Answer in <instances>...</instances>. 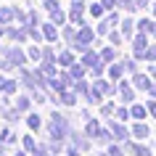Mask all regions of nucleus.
Masks as SVG:
<instances>
[{"label":"nucleus","mask_w":156,"mask_h":156,"mask_svg":"<svg viewBox=\"0 0 156 156\" xmlns=\"http://www.w3.org/2000/svg\"><path fill=\"white\" fill-rule=\"evenodd\" d=\"M72 77H74V80H80V77H82V69H80V66H74V69H72Z\"/></svg>","instance_id":"aec40b11"},{"label":"nucleus","mask_w":156,"mask_h":156,"mask_svg":"<svg viewBox=\"0 0 156 156\" xmlns=\"http://www.w3.org/2000/svg\"><path fill=\"white\" fill-rule=\"evenodd\" d=\"M3 32H5V29H3V24H0V34H3Z\"/></svg>","instance_id":"b1692460"},{"label":"nucleus","mask_w":156,"mask_h":156,"mask_svg":"<svg viewBox=\"0 0 156 156\" xmlns=\"http://www.w3.org/2000/svg\"><path fill=\"white\" fill-rule=\"evenodd\" d=\"M61 101H64V103H74V95H72V93H64V95H61Z\"/></svg>","instance_id":"a211bd4d"},{"label":"nucleus","mask_w":156,"mask_h":156,"mask_svg":"<svg viewBox=\"0 0 156 156\" xmlns=\"http://www.w3.org/2000/svg\"><path fill=\"white\" fill-rule=\"evenodd\" d=\"M0 53H3V48H0Z\"/></svg>","instance_id":"a878e982"},{"label":"nucleus","mask_w":156,"mask_h":156,"mask_svg":"<svg viewBox=\"0 0 156 156\" xmlns=\"http://www.w3.org/2000/svg\"><path fill=\"white\" fill-rule=\"evenodd\" d=\"M98 124H95V122H90V124H87V135H98Z\"/></svg>","instance_id":"f8f14e48"},{"label":"nucleus","mask_w":156,"mask_h":156,"mask_svg":"<svg viewBox=\"0 0 156 156\" xmlns=\"http://www.w3.org/2000/svg\"><path fill=\"white\" fill-rule=\"evenodd\" d=\"M42 34H45L48 40H56V27H53V24H45V27H42Z\"/></svg>","instance_id":"20e7f679"},{"label":"nucleus","mask_w":156,"mask_h":156,"mask_svg":"<svg viewBox=\"0 0 156 156\" xmlns=\"http://www.w3.org/2000/svg\"><path fill=\"white\" fill-rule=\"evenodd\" d=\"M90 11H93V16H101V13H103V5H98V3H95Z\"/></svg>","instance_id":"dca6fc26"},{"label":"nucleus","mask_w":156,"mask_h":156,"mask_svg":"<svg viewBox=\"0 0 156 156\" xmlns=\"http://www.w3.org/2000/svg\"><path fill=\"white\" fill-rule=\"evenodd\" d=\"M132 114H135V116H138V119H140V116L146 114V108H143V106H135V108H132Z\"/></svg>","instance_id":"f3484780"},{"label":"nucleus","mask_w":156,"mask_h":156,"mask_svg":"<svg viewBox=\"0 0 156 156\" xmlns=\"http://www.w3.org/2000/svg\"><path fill=\"white\" fill-rule=\"evenodd\" d=\"M130 24H132V21H124V24H122V32L124 34H132V27Z\"/></svg>","instance_id":"6ab92c4d"},{"label":"nucleus","mask_w":156,"mask_h":156,"mask_svg":"<svg viewBox=\"0 0 156 156\" xmlns=\"http://www.w3.org/2000/svg\"><path fill=\"white\" fill-rule=\"evenodd\" d=\"M114 135H116V138H127V130L119 127V124H114Z\"/></svg>","instance_id":"6e6552de"},{"label":"nucleus","mask_w":156,"mask_h":156,"mask_svg":"<svg viewBox=\"0 0 156 156\" xmlns=\"http://www.w3.org/2000/svg\"><path fill=\"white\" fill-rule=\"evenodd\" d=\"M61 64H72V53H61Z\"/></svg>","instance_id":"412c9836"},{"label":"nucleus","mask_w":156,"mask_h":156,"mask_svg":"<svg viewBox=\"0 0 156 156\" xmlns=\"http://www.w3.org/2000/svg\"><path fill=\"white\" fill-rule=\"evenodd\" d=\"M72 8H74V11H82V8H85V0H74Z\"/></svg>","instance_id":"2eb2a0df"},{"label":"nucleus","mask_w":156,"mask_h":156,"mask_svg":"<svg viewBox=\"0 0 156 156\" xmlns=\"http://www.w3.org/2000/svg\"><path fill=\"white\" fill-rule=\"evenodd\" d=\"M101 58H103V61H111V58H114V50H111V48H106L103 53H101Z\"/></svg>","instance_id":"9d476101"},{"label":"nucleus","mask_w":156,"mask_h":156,"mask_svg":"<svg viewBox=\"0 0 156 156\" xmlns=\"http://www.w3.org/2000/svg\"><path fill=\"white\" fill-rule=\"evenodd\" d=\"M122 98L124 101H132V90L127 87V85H122Z\"/></svg>","instance_id":"1a4fd4ad"},{"label":"nucleus","mask_w":156,"mask_h":156,"mask_svg":"<svg viewBox=\"0 0 156 156\" xmlns=\"http://www.w3.org/2000/svg\"><path fill=\"white\" fill-rule=\"evenodd\" d=\"M16 16L11 8H0V24H11V19Z\"/></svg>","instance_id":"f03ea898"},{"label":"nucleus","mask_w":156,"mask_h":156,"mask_svg":"<svg viewBox=\"0 0 156 156\" xmlns=\"http://www.w3.org/2000/svg\"><path fill=\"white\" fill-rule=\"evenodd\" d=\"M16 87H19V85L13 82V80H5V82L0 85V90H3V93H16Z\"/></svg>","instance_id":"7ed1b4c3"},{"label":"nucleus","mask_w":156,"mask_h":156,"mask_svg":"<svg viewBox=\"0 0 156 156\" xmlns=\"http://www.w3.org/2000/svg\"><path fill=\"white\" fill-rule=\"evenodd\" d=\"M122 74V66H111V77H119Z\"/></svg>","instance_id":"4be33fe9"},{"label":"nucleus","mask_w":156,"mask_h":156,"mask_svg":"<svg viewBox=\"0 0 156 156\" xmlns=\"http://www.w3.org/2000/svg\"><path fill=\"white\" fill-rule=\"evenodd\" d=\"M24 148H27V151H37V148H34V140H32V138H24Z\"/></svg>","instance_id":"ddd939ff"},{"label":"nucleus","mask_w":156,"mask_h":156,"mask_svg":"<svg viewBox=\"0 0 156 156\" xmlns=\"http://www.w3.org/2000/svg\"><path fill=\"white\" fill-rule=\"evenodd\" d=\"M103 8H114V0H103Z\"/></svg>","instance_id":"5701e85b"},{"label":"nucleus","mask_w":156,"mask_h":156,"mask_svg":"<svg viewBox=\"0 0 156 156\" xmlns=\"http://www.w3.org/2000/svg\"><path fill=\"white\" fill-rule=\"evenodd\" d=\"M135 85H138L140 90H146V87H148V80H146V77H135Z\"/></svg>","instance_id":"0eeeda50"},{"label":"nucleus","mask_w":156,"mask_h":156,"mask_svg":"<svg viewBox=\"0 0 156 156\" xmlns=\"http://www.w3.org/2000/svg\"><path fill=\"white\" fill-rule=\"evenodd\" d=\"M27 106H29V101H27V98H19V103H16V108H19V111H24Z\"/></svg>","instance_id":"4468645a"},{"label":"nucleus","mask_w":156,"mask_h":156,"mask_svg":"<svg viewBox=\"0 0 156 156\" xmlns=\"http://www.w3.org/2000/svg\"><path fill=\"white\" fill-rule=\"evenodd\" d=\"M135 135H138V138H143V135H148V130L143 127V124H135Z\"/></svg>","instance_id":"9b49d317"},{"label":"nucleus","mask_w":156,"mask_h":156,"mask_svg":"<svg viewBox=\"0 0 156 156\" xmlns=\"http://www.w3.org/2000/svg\"><path fill=\"white\" fill-rule=\"evenodd\" d=\"M0 140H3V143H11V140H13V132H11V130H3V132H0Z\"/></svg>","instance_id":"39448f33"},{"label":"nucleus","mask_w":156,"mask_h":156,"mask_svg":"<svg viewBox=\"0 0 156 156\" xmlns=\"http://www.w3.org/2000/svg\"><path fill=\"white\" fill-rule=\"evenodd\" d=\"M27 122H29V127H32V130H37V127H40V116H34V114H32Z\"/></svg>","instance_id":"423d86ee"},{"label":"nucleus","mask_w":156,"mask_h":156,"mask_svg":"<svg viewBox=\"0 0 156 156\" xmlns=\"http://www.w3.org/2000/svg\"><path fill=\"white\" fill-rule=\"evenodd\" d=\"M5 58H8V64H11V66H24V61H27L24 53H21L19 48H11L8 53H5Z\"/></svg>","instance_id":"f257e3e1"},{"label":"nucleus","mask_w":156,"mask_h":156,"mask_svg":"<svg viewBox=\"0 0 156 156\" xmlns=\"http://www.w3.org/2000/svg\"><path fill=\"white\" fill-rule=\"evenodd\" d=\"M16 156H24V154H16Z\"/></svg>","instance_id":"393cba45"}]
</instances>
